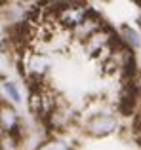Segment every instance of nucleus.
Here are the masks:
<instances>
[{
	"label": "nucleus",
	"instance_id": "obj_1",
	"mask_svg": "<svg viewBox=\"0 0 141 150\" xmlns=\"http://www.w3.org/2000/svg\"><path fill=\"white\" fill-rule=\"evenodd\" d=\"M88 127L93 135H105V133H111L116 127V120L113 116H107V114H99V116L90 120Z\"/></svg>",
	"mask_w": 141,
	"mask_h": 150
},
{
	"label": "nucleus",
	"instance_id": "obj_2",
	"mask_svg": "<svg viewBox=\"0 0 141 150\" xmlns=\"http://www.w3.org/2000/svg\"><path fill=\"white\" fill-rule=\"evenodd\" d=\"M15 124H17V116H15L14 108L8 105L0 106V125L4 127V131H14Z\"/></svg>",
	"mask_w": 141,
	"mask_h": 150
},
{
	"label": "nucleus",
	"instance_id": "obj_3",
	"mask_svg": "<svg viewBox=\"0 0 141 150\" xmlns=\"http://www.w3.org/2000/svg\"><path fill=\"white\" fill-rule=\"evenodd\" d=\"M65 25H78V23L84 21V10L80 8H65L63 13H61Z\"/></svg>",
	"mask_w": 141,
	"mask_h": 150
},
{
	"label": "nucleus",
	"instance_id": "obj_4",
	"mask_svg": "<svg viewBox=\"0 0 141 150\" xmlns=\"http://www.w3.org/2000/svg\"><path fill=\"white\" fill-rule=\"evenodd\" d=\"M40 150H69V146L65 143L53 141V143H48V144H44V146H40Z\"/></svg>",
	"mask_w": 141,
	"mask_h": 150
},
{
	"label": "nucleus",
	"instance_id": "obj_5",
	"mask_svg": "<svg viewBox=\"0 0 141 150\" xmlns=\"http://www.w3.org/2000/svg\"><path fill=\"white\" fill-rule=\"evenodd\" d=\"M122 33H124V34L128 36V42H130L132 46H139V38H137V34H135V33H134L132 29H128V27H124V29H122Z\"/></svg>",
	"mask_w": 141,
	"mask_h": 150
},
{
	"label": "nucleus",
	"instance_id": "obj_6",
	"mask_svg": "<svg viewBox=\"0 0 141 150\" xmlns=\"http://www.w3.org/2000/svg\"><path fill=\"white\" fill-rule=\"evenodd\" d=\"M4 88H6V91L10 93V97H11L14 101H19V99H21V97H19V91H17V89L14 88V84H10V82H6V84H4Z\"/></svg>",
	"mask_w": 141,
	"mask_h": 150
}]
</instances>
